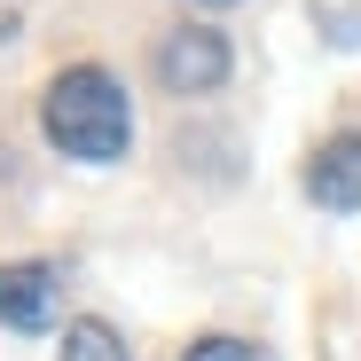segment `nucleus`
<instances>
[{
    "label": "nucleus",
    "mask_w": 361,
    "mask_h": 361,
    "mask_svg": "<svg viewBox=\"0 0 361 361\" xmlns=\"http://www.w3.org/2000/svg\"><path fill=\"white\" fill-rule=\"evenodd\" d=\"M39 126H47L55 149L79 157V165H118L126 142H134V110H126V87H118L102 63H71V71L47 79Z\"/></svg>",
    "instance_id": "1"
},
{
    "label": "nucleus",
    "mask_w": 361,
    "mask_h": 361,
    "mask_svg": "<svg viewBox=\"0 0 361 361\" xmlns=\"http://www.w3.org/2000/svg\"><path fill=\"white\" fill-rule=\"evenodd\" d=\"M228 71H235V55H228L220 24H173L157 39V87L165 94H212V87H228Z\"/></svg>",
    "instance_id": "2"
},
{
    "label": "nucleus",
    "mask_w": 361,
    "mask_h": 361,
    "mask_svg": "<svg viewBox=\"0 0 361 361\" xmlns=\"http://www.w3.org/2000/svg\"><path fill=\"white\" fill-rule=\"evenodd\" d=\"M55 314H63V267H47V259H16V267H0V322L8 330H55Z\"/></svg>",
    "instance_id": "3"
},
{
    "label": "nucleus",
    "mask_w": 361,
    "mask_h": 361,
    "mask_svg": "<svg viewBox=\"0 0 361 361\" xmlns=\"http://www.w3.org/2000/svg\"><path fill=\"white\" fill-rule=\"evenodd\" d=\"M307 197L322 212H361V134H330L307 157Z\"/></svg>",
    "instance_id": "4"
},
{
    "label": "nucleus",
    "mask_w": 361,
    "mask_h": 361,
    "mask_svg": "<svg viewBox=\"0 0 361 361\" xmlns=\"http://www.w3.org/2000/svg\"><path fill=\"white\" fill-rule=\"evenodd\" d=\"M63 361H134V353L102 314H79V322H63Z\"/></svg>",
    "instance_id": "5"
},
{
    "label": "nucleus",
    "mask_w": 361,
    "mask_h": 361,
    "mask_svg": "<svg viewBox=\"0 0 361 361\" xmlns=\"http://www.w3.org/2000/svg\"><path fill=\"white\" fill-rule=\"evenodd\" d=\"M180 361H275L267 345H252V338H228V330H212V338H197Z\"/></svg>",
    "instance_id": "6"
},
{
    "label": "nucleus",
    "mask_w": 361,
    "mask_h": 361,
    "mask_svg": "<svg viewBox=\"0 0 361 361\" xmlns=\"http://www.w3.org/2000/svg\"><path fill=\"white\" fill-rule=\"evenodd\" d=\"M189 8H235V0H189Z\"/></svg>",
    "instance_id": "7"
}]
</instances>
